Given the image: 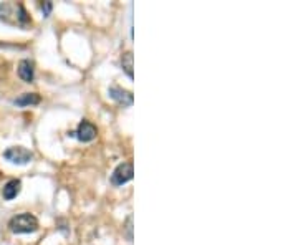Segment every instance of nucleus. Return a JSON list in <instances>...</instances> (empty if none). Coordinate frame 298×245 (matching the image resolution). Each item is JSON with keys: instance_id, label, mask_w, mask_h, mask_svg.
<instances>
[{"instance_id": "3", "label": "nucleus", "mask_w": 298, "mask_h": 245, "mask_svg": "<svg viewBox=\"0 0 298 245\" xmlns=\"http://www.w3.org/2000/svg\"><path fill=\"white\" fill-rule=\"evenodd\" d=\"M134 178V166L131 161L128 163H121L111 174V184L113 186H123V184L130 182Z\"/></svg>"}, {"instance_id": "8", "label": "nucleus", "mask_w": 298, "mask_h": 245, "mask_svg": "<svg viewBox=\"0 0 298 245\" xmlns=\"http://www.w3.org/2000/svg\"><path fill=\"white\" fill-rule=\"evenodd\" d=\"M132 62H134V57H132V51H124L121 55V68L123 71L126 73L130 78H134V71H132Z\"/></svg>"}, {"instance_id": "4", "label": "nucleus", "mask_w": 298, "mask_h": 245, "mask_svg": "<svg viewBox=\"0 0 298 245\" xmlns=\"http://www.w3.org/2000/svg\"><path fill=\"white\" fill-rule=\"evenodd\" d=\"M108 93H110V98L115 99L118 104H121L124 108H130L132 106V103H134V96H132L131 91L124 90L121 86H110V90H108Z\"/></svg>"}, {"instance_id": "6", "label": "nucleus", "mask_w": 298, "mask_h": 245, "mask_svg": "<svg viewBox=\"0 0 298 245\" xmlns=\"http://www.w3.org/2000/svg\"><path fill=\"white\" fill-rule=\"evenodd\" d=\"M18 76L23 80L25 83H32L35 78V68H33V63L30 60H22L18 63Z\"/></svg>"}, {"instance_id": "2", "label": "nucleus", "mask_w": 298, "mask_h": 245, "mask_svg": "<svg viewBox=\"0 0 298 245\" xmlns=\"http://www.w3.org/2000/svg\"><path fill=\"white\" fill-rule=\"evenodd\" d=\"M3 159H7L12 164H17V166H25V164H28L33 159V154L23 146H14L9 147L7 151H3Z\"/></svg>"}, {"instance_id": "5", "label": "nucleus", "mask_w": 298, "mask_h": 245, "mask_svg": "<svg viewBox=\"0 0 298 245\" xmlns=\"http://www.w3.org/2000/svg\"><path fill=\"white\" fill-rule=\"evenodd\" d=\"M75 136L82 143H91L93 139H96V136H98V130H96V126L93 123L83 119V121L78 124V128H76Z\"/></svg>"}, {"instance_id": "10", "label": "nucleus", "mask_w": 298, "mask_h": 245, "mask_svg": "<svg viewBox=\"0 0 298 245\" xmlns=\"http://www.w3.org/2000/svg\"><path fill=\"white\" fill-rule=\"evenodd\" d=\"M123 230H124V234H126V239L131 242V240H132V215L126 217V222H124Z\"/></svg>"}, {"instance_id": "7", "label": "nucleus", "mask_w": 298, "mask_h": 245, "mask_svg": "<svg viewBox=\"0 0 298 245\" xmlns=\"http://www.w3.org/2000/svg\"><path fill=\"white\" fill-rule=\"evenodd\" d=\"M20 189H22V182L18 179H12L3 186L2 189V197L5 200H12L15 199L20 194Z\"/></svg>"}, {"instance_id": "1", "label": "nucleus", "mask_w": 298, "mask_h": 245, "mask_svg": "<svg viewBox=\"0 0 298 245\" xmlns=\"http://www.w3.org/2000/svg\"><path fill=\"white\" fill-rule=\"evenodd\" d=\"M9 229L12 234H33L38 230V220L35 215L23 212V214L14 215L9 222Z\"/></svg>"}, {"instance_id": "11", "label": "nucleus", "mask_w": 298, "mask_h": 245, "mask_svg": "<svg viewBox=\"0 0 298 245\" xmlns=\"http://www.w3.org/2000/svg\"><path fill=\"white\" fill-rule=\"evenodd\" d=\"M10 10H12V5L9 3H0V18H9L10 15Z\"/></svg>"}, {"instance_id": "9", "label": "nucleus", "mask_w": 298, "mask_h": 245, "mask_svg": "<svg viewBox=\"0 0 298 245\" xmlns=\"http://www.w3.org/2000/svg\"><path fill=\"white\" fill-rule=\"evenodd\" d=\"M17 106H33V104L40 103V96L37 93H25L22 95L20 98H17L14 101Z\"/></svg>"}, {"instance_id": "12", "label": "nucleus", "mask_w": 298, "mask_h": 245, "mask_svg": "<svg viewBox=\"0 0 298 245\" xmlns=\"http://www.w3.org/2000/svg\"><path fill=\"white\" fill-rule=\"evenodd\" d=\"M53 9V3L51 2H43L42 3V12H43V17H50V12Z\"/></svg>"}]
</instances>
